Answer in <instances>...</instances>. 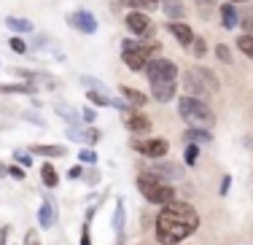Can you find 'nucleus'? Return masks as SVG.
<instances>
[{
    "mask_svg": "<svg viewBox=\"0 0 253 245\" xmlns=\"http://www.w3.org/2000/svg\"><path fill=\"white\" fill-rule=\"evenodd\" d=\"M16 162H22V164H30V157H27V154H19V151H16Z\"/></svg>",
    "mask_w": 253,
    "mask_h": 245,
    "instance_id": "nucleus-37",
    "label": "nucleus"
},
{
    "mask_svg": "<svg viewBox=\"0 0 253 245\" xmlns=\"http://www.w3.org/2000/svg\"><path fill=\"white\" fill-rule=\"evenodd\" d=\"M229 3H243V0H229Z\"/></svg>",
    "mask_w": 253,
    "mask_h": 245,
    "instance_id": "nucleus-42",
    "label": "nucleus"
},
{
    "mask_svg": "<svg viewBox=\"0 0 253 245\" xmlns=\"http://www.w3.org/2000/svg\"><path fill=\"white\" fill-rule=\"evenodd\" d=\"M5 25L14 30V33H30V30H33V25H30L27 19H16V16H8V19H5Z\"/></svg>",
    "mask_w": 253,
    "mask_h": 245,
    "instance_id": "nucleus-20",
    "label": "nucleus"
},
{
    "mask_svg": "<svg viewBox=\"0 0 253 245\" xmlns=\"http://www.w3.org/2000/svg\"><path fill=\"white\" fill-rule=\"evenodd\" d=\"M0 92H33L25 83H14V86H0Z\"/></svg>",
    "mask_w": 253,
    "mask_h": 245,
    "instance_id": "nucleus-30",
    "label": "nucleus"
},
{
    "mask_svg": "<svg viewBox=\"0 0 253 245\" xmlns=\"http://www.w3.org/2000/svg\"><path fill=\"white\" fill-rule=\"evenodd\" d=\"M122 3H126V5H140V0H122Z\"/></svg>",
    "mask_w": 253,
    "mask_h": 245,
    "instance_id": "nucleus-41",
    "label": "nucleus"
},
{
    "mask_svg": "<svg viewBox=\"0 0 253 245\" xmlns=\"http://www.w3.org/2000/svg\"><path fill=\"white\" fill-rule=\"evenodd\" d=\"M78 245H92V240H89V226H84V235H81V243Z\"/></svg>",
    "mask_w": 253,
    "mask_h": 245,
    "instance_id": "nucleus-35",
    "label": "nucleus"
},
{
    "mask_svg": "<svg viewBox=\"0 0 253 245\" xmlns=\"http://www.w3.org/2000/svg\"><path fill=\"white\" fill-rule=\"evenodd\" d=\"M167 30H170V35L178 41L180 46H191V41H194V33H191V27L183 25V22H170V25H167Z\"/></svg>",
    "mask_w": 253,
    "mask_h": 245,
    "instance_id": "nucleus-11",
    "label": "nucleus"
},
{
    "mask_svg": "<svg viewBox=\"0 0 253 245\" xmlns=\"http://www.w3.org/2000/svg\"><path fill=\"white\" fill-rule=\"evenodd\" d=\"M57 113H59V116H65V119H68V124H70V127H78V122H81V116H78L76 111H70L68 105H57Z\"/></svg>",
    "mask_w": 253,
    "mask_h": 245,
    "instance_id": "nucleus-23",
    "label": "nucleus"
},
{
    "mask_svg": "<svg viewBox=\"0 0 253 245\" xmlns=\"http://www.w3.org/2000/svg\"><path fill=\"white\" fill-rule=\"evenodd\" d=\"M33 154H38V157H65L68 148L65 146H33Z\"/></svg>",
    "mask_w": 253,
    "mask_h": 245,
    "instance_id": "nucleus-18",
    "label": "nucleus"
},
{
    "mask_svg": "<svg viewBox=\"0 0 253 245\" xmlns=\"http://www.w3.org/2000/svg\"><path fill=\"white\" fill-rule=\"evenodd\" d=\"M68 175H70V178H78V175H81V167H73V170H70Z\"/></svg>",
    "mask_w": 253,
    "mask_h": 245,
    "instance_id": "nucleus-40",
    "label": "nucleus"
},
{
    "mask_svg": "<svg viewBox=\"0 0 253 245\" xmlns=\"http://www.w3.org/2000/svg\"><path fill=\"white\" fill-rule=\"evenodd\" d=\"M237 49L253 59V33H245L243 38H237Z\"/></svg>",
    "mask_w": 253,
    "mask_h": 245,
    "instance_id": "nucleus-22",
    "label": "nucleus"
},
{
    "mask_svg": "<svg viewBox=\"0 0 253 245\" xmlns=\"http://www.w3.org/2000/svg\"><path fill=\"white\" fill-rule=\"evenodd\" d=\"M191 46H194V54H197V57H205V51H208V46H205V41H202V38H197V35H194V41H191Z\"/></svg>",
    "mask_w": 253,
    "mask_h": 245,
    "instance_id": "nucleus-29",
    "label": "nucleus"
},
{
    "mask_svg": "<svg viewBox=\"0 0 253 245\" xmlns=\"http://www.w3.org/2000/svg\"><path fill=\"white\" fill-rule=\"evenodd\" d=\"M41 178H43V183L49 189H54L59 183V175H57V170H54L51 164H41Z\"/></svg>",
    "mask_w": 253,
    "mask_h": 245,
    "instance_id": "nucleus-19",
    "label": "nucleus"
},
{
    "mask_svg": "<svg viewBox=\"0 0 253 245\" xmlns=\"http://www.w3.org/2000/svg\"><path fill=\"white\" fill-rule=\"evenodd\" d=\"M126 27H129L135 35H146L148 30H151V22H148L146 14H140V11H132V14H126Z\"/></svg>",
    "mask_w": 253,
    "mask_h": 245,
    "instance_id": "nucleus-10",
    "label": "nucleus"
},
{
    "mask_svg": "<svg viewBox=\"0 0 253 245\" xmlns=\"http://www.w3.org/2000/svg\"><path fill=\"white\" fill-rule=\"evenodd\" d=\"M175 76H159V79H151V94L156 103H170L175 97Z\"/></svg>",
    "mask_w": 253,
    "mask_h": 245,
    "instance_id": "nucleus-7",
    "label": "nucleus"
},
{
    "mask_svg": "<svg viewBox=\"0 0 253 245\" xmlns=\"http://www.w3.org/2000/svg\"><path fill=\"white\" fill-rule=\"evenodd\" d=\"M86 97H89V103H94V105H105V108H108V105H113V100L108 97V94L97 92V89H92V92H89Z\"/></svg>",
    "mask_w": 253,
    "mask_h": 245,
    "instance_id": "nucleus-24",
    "label": "nucleus"
},
{
    "mask_svg": "<svg viewBox=\"0 0 253 245\" xmlns=\"http://www.w3.org/2000/svg\"><path fill=\"white\" fill-rule=\"evenodd\" d=\"M143 70H146L148 81H151V79H159V76H178V65L170 62V59H162V57H156V59L151 57Z\"/></svg>",
    "mask_w": 253,
    "mask_h": 245,
    "instance_id": "nucleus-8",
    "label": "nucleus"
},
{
    "mask_svg": "<svg viewBox=\"0 0 253 245\" xmlns=\"http://www.w3.org/2000/svg\"><path fill=\"white\" fill-rule=\"evenodd\" d=\"M11 49L19 51V54H22V51H25L27 46H25V41H22V38H11Z\"/></svg>",
    "mask_w": 253,
    "mask_h": 245,
    "instance_id": "nucleus-32",
    "label": "nucleus"
},
{
    "mask_svg": "<svg viewBox=\"0 0 253 245\" xmlns=\"http://www.w3.org/2000/svg\"><path fill=\"white\" fill-rule=\"evenodd\" d=\"M132 148H135L137 154H143V157H148V159H162V157H167V151H170L167 140H162V137H148V140H132Z\"/></svg>",
    "mask_w": 253,
    "mask_h": 245,
    "instance_id": "nucleus-6",
    "label": "nucleus"
},
{
    "mask_svg": "<svg viewBox=\"0 0 253 245\" xmlns=\"http://www.w3.org/2000/svg\"><path fill=\"white\" fill-rule=\"evenodd\" d=\"M229 186H232V178H224V181H221V194H226V191H229Z\"/></svg>",
    "mask_w": 253,
    "mask_h": 245,
    "instance_id": "nucleus-36",
    "label": "nucleus"
},
{
    "mask_svg": "<svg viewBox=\"0 0 253 245\" xmlns=\"http://www.w3.org/2000/svg\"><path fill=\"white\" fill-rule=\"evenodd\" d=\"M197 229H200V216L189 202L170 200L156 216V243L159 245H178Z\"/></svg>",
    "mask_w": 253,
    "mask_h": 245,
    "instance_id": "nucleus-1",
    "label": "nucleus"
},
{
    "mask_svg": "<svg viewBox=\"0 0 253 245\" xmlns=\"http://www.w3.org/2000/svg\"><path fill=\"white\" fill-rule=\"evenodd\" d=\"M126 129H129V132H135V135L148 132V129H151V119L140 116V113H132V116H126Z\"/></svg>",
    "mask_w": 253,
    "mask_h": 245,
    "instance_id": "nucleus-12",
    "label": "nucleus"
},
{
    "mask_svg": "<svg viewBox=\"0 0 253 245\" xmlns=\"http://www.w3.org/2000/svg\"><path fill=\"white\" fill-rule=\"evenodd\" d=\"M183 86L189 94L202 97V94L218 89V79H215V73H210L208 68H191V70H186V76H183Z\"/></svg>",
    "mask_w": 253,
    "mask_h": 245,
    "instance_id": "nucleus-4",
    "label": "nucleus"
},
{
    "mask_svg": "<svg viewBox=\"0 0 253 245\" xmlns=\"http://www.w3.org/2000/svg\"><path fill=\"white\" fill-rule=\"evenodd\" d=\"M178 113L189 127H202L210 129L215 122L213 111H210L208 103H202V97H194V94H186V97L178 100Z\"/></svg>",
    "mask_w": 253,
    "mask_h": 245,
    "instance_id": "nucleus-2",
    "label": "nucleus"
},
{
    "mask_svg": "<svg viewBox=\"0 0 253 245\" xmlns=\"http://www.w3.org/2000/svg\"><path fill=\"white\" fill-rule=\"evenodd\" d=\"M122 54H124L126 68H132V70H143L148 65V59H151L148 46H140V43H135V41H124V43H122Z\"/></svg>",
    "mask_w": 253,
    "mask_h": 245,
    "instance_id": "nucleus-5",
    "label": "nucleus"
},
{
    "mask_svg": "<svg viewBox=\"0 0 253 245\" xmlns=\"http://www.w3.org/2000/svg\"><path fill=\"white\" fill-rule=\"evenodd\" d=\"M148 172H151V175H156V178H170V181L183 178V170H180V167H175V164H154Z\"/></svg>",
    "mask_w": 253,
    "mask_h": 245,
    "instance_id": "nucleus-13",
    "label": "nucleus"
},
{
    "mask_svg": "<svg viewBox=\"0 0 253 245\" xmlns=\"http://www.w3.org/2000/svg\"><path fill=\"white\" fill-rule=\"evenodd\" d=\"M215 57H218L224 65H229V62H232V51H229V46H224V43L215 46Z\"/></svg>",
    "mask_w": 253,
    "mask_h": 245,
    "instance_id": "nucleus-27",
    "label": "nucleus"
},
{
    "mask_svg": "<svg viewBox=\"0 0 253 245\" xmlns=\"http://www.w3.org/2000/svg\"><path fill=\"white\" fill-rule=\"evenodd\" d=\"M81 116H84V119H86V122H94V111H92V108H86V111H84V113H81Z\"/></svg>",
    "mask_w": 253,
    "mask_h": 245,
    "instance_id": "nucleus-39",
    "label": "nucleus"
},
{
    "mask_svg": "<svg viewBox=\"0 0 253 245\" xmlns=\"http://www.w3.org/2000/svg\"><path fill=\"white\" fill-rule=\"evenodd\" d=\"M122 224H124V200L116 202V216H113V229L122 232Z\"/></svg>",
    "mask_w": 253,
    "mask_h": 245,
    "instance_id": "nucleus-26",
    "label": "nucleus"
},
{
    "mask_svg": "<svg viewBox=\"0 0 253 245\" xmlns=\"http://www.w3.org/2000/svg\"><path fill=\"white\" fill-rule=\"evenodd\" d=\"M221 16H224V27H226V30H234V27L240 25V14L234 11V5H232V3L221 5Z\"/></svg>",
    "mask_w": 253,
    "mask_h": 245,
    "instance_id": "nucleus-15",
    "label": "nucleus"
},
{
    "mask_svg": "<svg viewBox=\"0 0 253 245\" xmlns=\"http://www.w3.org/2000/svg\"><path fill=\"white\" fill-rule=\"evenodd\" d=\"M183 140L186 143H210L213 140V132H210V129H202V127H189L183 132Z\"/></svg>",
    "mask_w": 253,
    "mask_h": 245,
    "instance_id": "nucleus-14",
    "label": "nucleus"
},
{
    "mask_svg": "<svg viewBox=\"0 0 253 245\" xmlns=\"http://www.w3.org/2000/svg\"><path fill=\"white\" fill-rule=\"evenodd\" d=\"M165 11L167 16H183V5L178 0H165Z\"/></svg>",
    "mask_w": 253,
    "mask_h": 245,
    "instance_id": "nucleus-25",
    "label": "nucleus"
},
{
    "mask_svg": "<svg viewBox=\"0 0 253 245\" xmlns=\"http://www.w3.org/2000/svg\"><path fill=\"white\" fill-rule=\"evenodd\" d=\"M25 245H41L38 232H27V235H25Z\"/></svg>",
    "mask_w": 253,
    "mask_h": 245,
    "instance_id": "nucleus-31",
    "label": "nucleus"
},
{
    "mask_svg": "<svg viewBox=\"0 0 253 245\" xmlns=\"http://www.w3.org/2000/svg\"><path fill=\"white\" fill-rule=\"evenodd\" d=\"M70 25L76 30H81V33H86V35L97 33V22H94V16L89 14V11H76V14L70 16Z\"/></svg>",
    "mask_w": 253,
    "mask_h": 245,
    "instance_id": "nucleus-9",
    "label": "nucleus"
},
{
    "mask_svg": "<svg viewBox=\"0 0 253 245\" xmlns=\"http://www.w3.org/2000/svg\"><path fill=\"white\" fill-rule=\"evenodd\" d=\"M197 159H200V146H197V143H189V146H186V151H183V162L189 164V167H194Z\"/></svg>",
    "mask_w": 253,
    "mask_h": 245,
    "instance_id": "nucleus-21",
    "label": "nucleus"
},
{
    "mask_svg": "<svg viewBox=\"0 0 253 245\" xmlns=\"http://www.w3.org/2000/svg\"><path fill=\"white\" fill-rule=\"evenodd\" d=\"M137 189H140V194L146 197L148 202H154V205H167L170 200H175V189H172L170 183H165L162 178L151 175V172L137 178Z\"/></svg>",
    "mask_w": 253,
    "mask_h": 245,
    "instance_id": "nucleus-3",
    "label": "nucleus"
},
{
    "mask_svg": "<svg viewBox=\"0 0 253 245\" xmlns=\"http://www.w3.org/2000/svg\"><path fill=\"white\" fill-rule=\"evenodd\" d=\"M5 170H8L14 178H19V181H25V170H22V167H5Z\"/></svg>",
    "mask_w": 253,
    "mask_h": 245,
    "instance_id": "nucleus-33",
    "label": "nucleus"
},
{
    "mask_svg": "<svg viewBox=\"0 0 253 245\" xmlns=\"http://www.w3.org/2000/svg\"><path fill=\"white\" fill-rule=\"evenodd\" d=\"M240 25L248 30V33H253V14H251V16H245V19H240Z\"/></svg>",
    "mask_w": 253,
    "mask_h": 245,
    "instance_id": "nucleus-34",
    "label": "nucleus"
},
{
    "mask_svg": "<svg viewBox=\"0 0 253 245\" xmlns=\"http://www.w3.org/2000/svg\"><path fill=\"white\" fill-rule=\"evenodd\" d=\"M54 218H57V213H54V205H51V202H43V205L38 207V224L49 229V226L54 224Z\"/></svg>",
    "mask_w": 253,
    "mask_h": 245,
    "instance_id": "nucleus-16",
    "label": "nucleus"
},
{
    "mask_svg": "<svg viewBox=\"0 0 253 245\" xmlns=\"http://www.w3.org/2000/svg\"><path fill=\"white\" fill-rule=\"evenodd\" d=\"M143 8H154V5H159V0H140Z\"/></svg>",
    "mask_w": 253,
    "mask_h": 245,
    "instance_id": "nucleus-38",
    "label": "nucleus"
},
{
    "mask_svg": "<svg viewBox=\"0 0 253 245\" xmlns=\"http://www.w3.org/2000/svg\"><path fill=\"white\" fill-rule=\"evenodd\" d=\"M78 159L86 162V164H94V162H97V154H94L92 148H81V151H78Z\"/></svg>",
    "mask_w": 253,
    "mask_h": 245,
    "instance_id": "nucleus-28",
    "label": "nucleus"
},
{
    "mask_svg": "<svg viewBox=\"0 0 253 245\" xmlns=\"http://www.w3.org/2000/svg\"><path fill=\"white\" fill-rule=\"evenodd\" d=\"M122 97H124L129 105H137V108L148 103V97H146V94H143V92H137V89H129V86H122Z\"/></svg>",
    "mask_w": 253,
    "mask_h": 245,
    "instance_id": "nucleus-17",
    "label": "nucleus"
}]
</instances>
